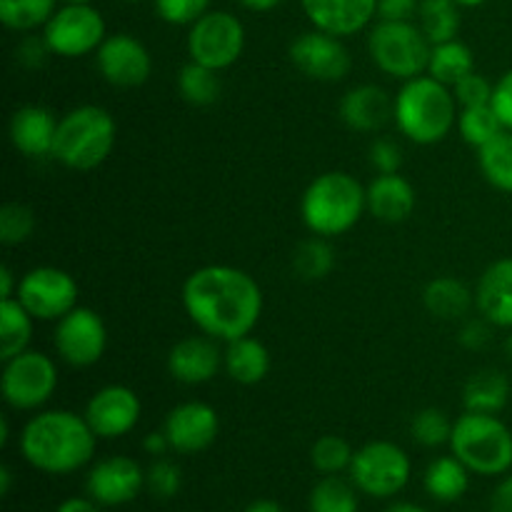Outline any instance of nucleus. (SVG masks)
I'll return each mask as SVG.
<instances>
[{
	"label": "nucleus",
	"instance_id": "f257e3e1",
	"mask_svg": "<svg viewBox=\"0 0 512 512\" xmlns=\"http://www.w3.org/2000/svg\"><path fill=\"white\" fill-rule=\"evenodd\" d=\"M180 300L190 323L220 343L253 335L265 305L258 280L235 265L193 270L180 288Z\"/></svg>",
	"mask_w": 512,
	"mask_h": 512
},
{
	"label": "nucleus",
	"instance_id": "f03ea898",
	"mask_svg": "<svg viewBox=\"0 0 512 512\" xmlns=\"http://www.w3.org/2000/svg\"><path fill=\"white\" fill-rule=\"evenodd\" d=\"M20 455L45 475H73L93 463L98 435L85 415L73 410H38L30 415L18 438Z\"/></svg>",
	"mask_w": 512,
	"mask_h": 512
},
{
	"label": "nucleus",
	"instance_id": "7ed1b4c3",
	"mask_svg": "<svg viewBox=\"0 0 512 512\" xmlns=\"http://www.w3.org/2000/svg\"><path fill=\"white\" fill-rule=\"evenodd\" d=\"M460 105L453 88L435 80L433 75H418L405 80L395 93V125L400 135L415 145H435L458 125Z\"/></svg>",
	"mask_w": 512,
	"mask_h": 512
},
{
	"label": "nucleus",
	"instance_id": "20e7f679",
	"mask_svg": "<svg viewBox=\"0 0 512 512\" xmlns=\"http://www.w3.org/2000/svg\"><path fill=\"white\" fill-rule=\"evenodd\" d=\"M368 213V193L355 175L328 170L315 175L300 198V218L313 235L338 238Z\"/></svg>",
	"mask_w": 512,
	"mask_h": 512
},
{
	"label": "nucleus",
	"instance_id": "39448f33",
	"mask_svg": "<svg viewBox=\"0 0 512 512\" xmlns=\"http://www.w3.org/2000/svg\"><path fill=\"white\" fill-rule=\"evenodd\" d=\"M115 140H118V125L108 110L90 103L78 105L60 115L53 160L68 170L88 173L110 158Z\"/></svg>",
	"mask_w": 512,
	"mask_h": 512
},
{
	"label": "nucleus",
	"instance_id": "423d86ee",
	"mask_svg": "<svg viewBox=\"0 0 512 512\" xmlns=\"http://www.w3.org/2000/svg\"><path fill=\"white\" fill-rule=\"evenodd\" d=\"M450 453L473 475L500 478L512 470V430L500 415L463 410L453 423Z\"/></svg>",
	"mask_w": 512,
	"mask_h": 512
},
{
	"label": "nucleus",
	"instance_id": "0eeeda50",
	"mask_svg": "<svg viewBox=\"0 0 512 512\" xmlns=\"http://www.w3.org/2000/svg\"><path fill=\"white\" fill-rule=\"evenodd\" d=\"M430 40L413 20H378L368 35V55L375 68L395 80L428 73Z\"/></svg>",
	"mask_w": 512,
	"mask_h": 512
},
{
	"label": "nucleus",
	"instance_id": "6e6552de",
	"mask_svg": "<svg viewBox=\"0 0 512 512\" xmlns=\"http://www.w3.org/2000/svg\"><path fill=\"white\" fill-rule=\"evenodd\" d=\"M58 390V365L43 350H23L15 358L3 360L0 395L10 410L38 413Z\"/></svg>",
	"mask_w": 512,
	"mask_h": 512
},
{
	"label": "nucleus",
	"instance_id": "1a4fd4ad",
	"mask_svg": "<svg viewBox=\"0 0 512 512\" xmlns=\"http://www.w3.org/2000/svg\"><path fill=\"white\" fill-rule=\"evenodd\" d=\"M348 478L353 480L360 495L390 500L408 488L413 478V463L393 440H370L355 450Z\"/></svg>",
	"mask_w": 512,
	"mask_h": 512
},
{
	"label": "nucleus",
	"instance_id": "9d476101",
	"mask_svg": "<svg viewBox=\"0 0 512 512\" xmlns=\"http://www.w3.org/2000/svg\"><path fill=\"white\" fill-rule=\"evenodd\" d=\"M245 50V25L228 10H208L188 28V55L193 63L218 73L233 68Z\"/></svg>",
	"mask_w": 512,
	"mask_h": 512
},
{
	"label": "nucleus",
	"instance_id": "9b49d317",
	"mask_svg": "<svg viewBox=\"0 0 512 512\" xmlns=\"http://www.w3.org/2000/svg\"><path fill=\"white\" fill-rule=\"evenodd\" d=\"M15 298L40 323H58L63 315L78 308V280L55 265H38L23 273Z\"/></svg>",
	"mask_w": 512,
	"mask_h": 512
},
{
	"label": "nucleus",
	"instance_id": "f8f14e48",
	"mask_svg": "<svg viewBox=\"0 0 512 512\" xmlns=\"http://www.w3.org/2000/svg\"><path fill=\"white\" fill-rule=\"evenodd\" d=\"M53 50L60 58H83V55H95L103 40L108 38L105 18L95 5H68L63 3L53 13V18L40 30Z\"/></svg>",
	"mask_w": 512,
	"mask_h": 512
},
{
	"label": "nucleus",
	"instance_id": "ddd939ff",
	"mask_svg": "<svg viewBox=\"0 0 512 512\" xmlns=\"http://www.w3.org/2000/svg\"><path fill=\"white\" fill-rule=\"evenodd\" d=\"M53 348L55 355L70 368H93L103 360L108 348L105 320L93 308L78 305L55 323Z\"/></svg>",
	"mask_w": 512,
	"mask_h": 512
},
{
	"label": "nucleus",
	"instance_id": "4468645a",
	"mask_svg": "<svg viewBox=\"0 0 512 512\" xmlns=\"http://www.w3.org/2000/svg\"><path fill=\"white\" fill-rule=\"evenodd\" d=\"M288 58L298 73L318 83H340L350 73V50L345 48L343 38L323 33L313 28L293 38L288 48Z\"/></svg>",
	"mask_w": 512,
	"mask_h": 512
},
{
	"label": "nucleus",
	"instance_id": "2eb2a0df",
	"mask_svg": "<svg viewBox=\"0 0 512 512\" xmlns=\"http://www.w3.org/2000/svg\"><path fill=\"white\" fill-rule=\"evenodd\" d=\"M95 68L113 88H140L153 75V55L135 35L113 33L95 53Z\"/></svg>",
	"mask_w": 512,
	"mask_h": 512
},
{
	"label": "nucleus",
	"instance_id": "dca6fc26",
	"mask_svg": "<svg viewBox=\"0 0 512 512\" xmlns=\"http://www.w3.org/2000/svg\"><path fill=\"white\" fill-rule=\"evenodd\" d=\"M145 490V468L130 455H108L90 465L85 475V495L103 508H120Z\"/></svg>",
	"mask_w": 512,
	"mask_h": 512
},
{
	"label": "nucleus",
	"instance_id": "f3484780",
	"mask_svg": "<svg viewBox=\"0 0 512 512\" xmlns=\"http://www.w3.org/2000/svg\"><path fill=\"white\" fill-rule=\"evenodd\" d=\"M143 403L128 385H105L85 403V420L98 440H118L133 433L140 423Z\"/></svg>",
	"mask_w": 512,
	"mask_h": 512
},
{
	"label": "nucleus",
	"instance_id": "a211bd4d",
	"mask_svg": "<svg viewBox=\"0 0 512 512\" xmlns=\"http://www.w3.org/2000/svg\"><path fill=\"white\" fill-rule=\"evenodd\" d=\"M163 430L173 453L198 455L218 440L220 415L203 400H185L165 415Z\"/></svg>",
	"mask_w": 512,
	"mask_h": 512
},
{
	"label": "nucleus",
	"instance_id": "6ab92c4d",
	"mask_svg": "<svg viewBox=\"0 0 512 512\" xmlns=\"http://www.w3.org/2000/svg\"><path fill=\"white\" fill-rule=\"evenodd\" d=\"M165 365L175 383L195 388L215 380V375L223 370V348L220 340L205 333L188 335L170 348Z\"/></svg>",
	"mask_w": 512,
	"mask_h": 512
},
{
	"label": "nucleus",
	"instance_id": "aec40b11",
	"mask_svg": "<svg viewBox=\"0 0 512 512\" xmlns=\"http://www.w3.org/2000/svg\"><path fill=\"white\" fill-rule=\"evenodd\" d=\"M60 118L45 105H20L8 123V138L20 155L30 160L53 158Z\"/></svg>",
	"mask_w": 512,
	"mask_h": 512
},
{
	"label": "nucleus",
	"instance_id": "412c9836",
	"mask_svg": "<svg viewBox=\"0 0 512 512\" xmlns=\"http://www.w3.org/2000/svg\"><path fill=\"white\" fill-rule=\"evenodd\" d=\"M338 115L343 125L353 133H380L395 115V98H390L388 90L380 85L363 83L345 90L340 98Z\"/></svg>",
	"mask_w": 512,
	"mask_h": 512
},
{
	"label": "nucleus",
	"instance_id": "4be33fe9",
	"mask_svg": "<svg viewBox=\"0 0 512 512\" xmlns=\"http://www.w3.org/2000/svg\"><path fill=\"white\" fill-rule=\"evenodd\" d=\"M310 25L323 33L350 38L378 18V0H300Z\"/></svg>",
	"mask_w": 512,
	"mask_h": 512
},
{
	"label": "nucleus",
	"instance_id": "5701e85b",
	"mask_svg": "<svg viewBox=\"0 0 512 512\" xmlns=\"http://www.w3.org/2000/svg\"><path fill=\"white\" fill-rule=\"evenodd\" d=\"M475 310L495 328H512V258H500L483 270L475 285Z\"/></svg>",
	"mask_w": 512,
	"mask_h": 512
},
{
	"label": "nucleus",
	"instance_id": "b1692460",
	"mask_svg": "<svg viewBox=\"0 0 512 512\" xmlns=\"http://www.w3.org/2000/svg\"><path fill=\"white\" fill-rule=\"evenodd\" d=\"M365 193H368V213L380 223H405L418 205L413 183L400 173L375 175L365 185Z\"/></svg>",
	"mask_w": 512,
	"mask_h": 512
},
{
	"label": "nucleus",
	"instance_id": "393cba45",
	"mask_svg": "<svg viewBox=\"0 0 512 512\" xmlns=\"http://www.w3.org/2000/svg\"><path fill=\"white\" fill-rule=\"evenodd\" d=\"M223 373L238 385H258L270 373V350L253 335L223 345Z\"/></svg>",
	"mask_w": 512,
	"mask_h": 512
},
{
	"label": "nucleus",
	"instance_id": "a878e982",
	"mask_svg": "<svg viewBox=\"0 0 512 512\" xmlns=\"http://www.w3.org/2000/svg\"><path fill=\"white\" fill-rule=\"evenodd\" d=\"M423 305L433 318L445 320V323H460L475 308V290L460 283L458 278L440 275L425 285Z\"/></svg>",
	"mask_w": 512,
	"mask_h": 512
},
{
	"label": "nucleus",
	"instance_id": "bb28decb",
	"mask_svg": "<svg viewBox=\"0 0 512 512\" xmlns=\"http://www.w3.org/2000/svg\"><path fill=\"white\" fill-rule=\"evenodd\" d=\"M510 378L498 368H483L470 375L463 385V410L500 415L510 403Z\"/></svg>",
	"mask_w": 512,
	"mask_h": 512
},
{
	"label": "nucleus",
	"instance_id": "cd10ccee",
	"mask_svg": "<svg viewBox=\"0 0 512 512\" xmlns=\"http://www.w3.org/2000/svg\"><path fill=\"white\" fill-rule=\"evenodd\" d=\"M470 475L473 473H470L453 453L440 455V458H435L433 463L425 468L423 488L435 503H458V500L465 498V493H468Z\"/></svg>",
	"mask_w": 512,
	"mask_h": 512
},
{
	"label": "nucleus",
	"instance_id": "c85d7f7f",
	"mask_svg": "<svg viewBox=\"0 0 512 512\" xmlns=\"http://www.w3.org/2000/svg\"><path fill=\"white\" fill-rule=\"evenodd\" d=\"M35 318L18 298L0 300V360H10L30 348Z\"/></svg>",
	"mask_w": 512,
	"mask_h": 512
},
{
	"label": "nucleus",
	"instance_id": "c756f323",
	"mask_svg": "<svg viewBox=\"0 0 512 512\" xmlns=\"http://www.w3.org/2000/svg\"><path fill=\"white\" fill-rule=\"evenodd\" d=\"M470 73H475V55L463 40L455 38L448 40V43L433 45V50H430L428 75H433L435 80L453 88L455 83H460Z\"/></svg>",
	"mask_w": 512,
	"mask_h": 512
},
{
	"label": "nucleus",
	"instance_id": "7c9ffc66",
	"mask_svg": "<svg viewBox=\"0 0 512 512\" xmlns=\"http://www.w3.org/2000/svg\"><path fill=\"white\" fill-rule=\"evenodd\" d=\"M178 93L185 103L195 105V108H208V105H215L220 100L223 80H220L218 70L188 60L178 70Z\"/></svg>",
	"mask_w": 512,
	"mask_h": 512
},
{
	"label": "nucleus",
	"instance_id": "2f4dec72",
	"mask_svg": "<svg viewBox=\"0 0 512 512\" xmlns=\"http://www.w3.org/2000/svg\"><path fill=\"white\" fill-rule=\"evenodd\" d=\"M360 490L353 480L343 475H323L313 485L308 498L310 512H358L360 510Z\"/></svg>",
	"mask_w": 512,
	"mask_h": 512
},
{
	"label": "nucleus",
	"instance_id": "473e14b6",
	"mask_svg": "<svg viewBox=\"0 0 512 512\" xmlns=\"http://www.w3.org/2000/svg\"><path fill=\"white\" fill-rule=\"evenodd\" d=\"M335 270V248L330 245V238L323 235H310L300 240L298 248L293 250V273L300 280L318 283L325 280Z\"/></svg>",
	"mask_w": 512,
	"mask_h": 512
},
{
	"label": "nucleus",
	"instance_id": "72a5a7b5",
	"mask_svg": "<svg viewBox=\"0 0 512 512\" xmlns=\"http://www.w3.org/2000/svg\"><path fill=\"white\" fill-rule=\"evenodd\" d=\"M418 25L430 45L455 40L460 33V5L455 0H420Z\"/></svg>",
	"mask_w": 512,
	"mask_h": 512
},
{
	"label": "nucleus",
	"instance_id": "f704fd0d",
	"mask_svg": "<svg viewBox=\"0 0 512 512\" xmlns=\"http://www.w3.org/2000/svg\"><path fill=\"white\" fill-rule=\"evenodd\" d=\"M478 165L483 178L500 193H512V133L503 130L498 138L478 148Z\"/></svg>",
	"mask_w": 512,
	"mask_h": 512
},
{
	"label": "nucleus",
	"instance_id": "c9c22d12",
	"mask_svg": "<svg viewBox=\"0 0 512 512\" xmlns=\"http://www.w3.org/2000/svg\"><path fill=\"white\" fill-rule=\"evenodd\" d=\"M60 0H0V23L15 33H35L60 8Z\"/></svg>",
	"mask_w": 512,
	"mask_h": 512
},
{
	"label": "nucleus",
	"instance_id": "e433bc0d",
	"mask_svg": "<svg viewBox=\"0 0 512 512\" xmlns=\"http://www.w3.org/2000/svg\"><path fill=\"white\" fill-rule=\"evenodd\" d=\"M460 135L473 148H483L490 140L498 138L503 133V123H500L498 113H495L493 103L475 105V108H460L458 115Z\"/></svg>",
	"mask_w": 512,
	"mask_h": 512
},
{
	"label": "nucleus",
	"instance_id": "4c0bfd02",
	"mask_svg": "<svg viewBox=\"0 0 512 512\" xmlns=\"http://www.w3.org/2000/svg\"><path fill=\"white\" fill-rule=\"evenodd\" d=\"M355 450L340 435H320L310 448V463L320 475H343L350 470Z\"/></svg>",
	"mask_w": 512,
	"mask_h": 512
},
{
	"label": "nucleus",
	"instance_id": "58836bf2",
	"mask_svg": "<svg viewBox=\"0 0 512 512\" xmlns=\"http://www.w3.org/2000/svg\"><path fill=\"white\" fill-rule=\"evenodd\" d=\"M453 423L455 420H450L440 408H423L410 420V438L428 450L443 448L450 445Z\"/></svg>",
	"mask_w": 512,
	"mask_h": 512
},
{
	"label": "nucleus",
	"instance_id": "ea45409f",
	"mask_svg": "<svg viewBox=\"0 0 512 512\" xmlns=\"http://www.w3.org/2000/svg\"><path fill=\"white\" fill-rule=\"evenodd\" d=\"M35 220L33 208L25 203H5L0 208V243L13 248V245H23L33 238L35 233Z\"/></svg>",
	"mask_w": 512,
	"mask_h": 512
},
{
	"label": "nucleus",
	"instance_id": "a19ab883",
	"mask_svg": "<svg viewBox=\"0 0 512 512\" xmlns=\"http://www.w3.org/2000/svg\"><path fill=\"white\" fill-rule=\"evenodd\" d=\"M183 488V470L170 458H153L145 468V490L155 500H173Z\"/></svg>",
	"mask_w": 512,
	"mask_h": 512
},
{
	"label": "nucleus",
	"instance_id": "79ce46f5",
	"mask_svg": "<svg viewBox=\"0 0 512 512\" xmlns=\"http://www.w3.org/2000/svg\"><path fill=\"white\" fill-rule=\"evenodd\" d=\"M155 13L168 25H193L210 10V0H153Z\"/></svg>",
	"mask_w": 512,
	"mask_h": 512
},
{
	"label": "nucleus",
	"instance_id": "37998d69",
	"mask_svg": "<svg viewBox=\"0 0 512 512\" xmlns=\"http://www.w3.org/2000/svg\"><path fill=\"white\" fill-rule=\"evenodd\" d=\"M493 88L495 83H490L483 73L475 70V73L465 75L460 83L453 85V95L460 108H475V105L493 103Z\"/></svg>",
	"mask_w": 512,
	"mask_h": 512
},
{
	"label": "nucleus",
	"instance_id": "c03bdc74",
	"mask_svg": "<svg viewBox=\"0 0 512 512\" xmlns=\"http://www.w3.org/2000/svg\"><path fill=\"white\" fill-rule=\"evenodd\" d=\"M368 160L370 168L375 170V175L400 173V168H403V150H400V145L395 143V140L375 138L373 143H370Z\"/></svg>",
	"mask_w": 512,
	"mask_h": 512
},
{
	"label": "nucleus",
	"instance_id": "a18cd8bd",
	"mask_svg": "<svg viewBox=\"0 0 512 512\" xmlns=\"http://www.w3.org/2000/svg\"><path fill=\"white\" fill-rule=\"evenodd\" d=\"M53 50L45 43L43 33H25L15 45V63L25 70H40L50 60Z\"/></svg>",
	"mask_w": 512,
	"mask_h": 512
},
{
	"label": "nucleus",
	"instance_id": "49530a36",
	"mask_svg": "<svg viewBox=\"0 0 512 512\" xmlns=\"http://www.w3.org/2000/svg\"><path fill=\"white\" fill-rule=\"evenodd\" d=\"M493 330L495 325L490 323V320H485L480 313L478 318L460 320L458 345L460 348L470 350V353H478V350H485L490 343H493Z\"/></svg>",
	"mask_w": 512,
	"mask_h": 512
},
{
	"label": "nucleus",
	"instance_id": "de8ad7c7",
	"mask_svg": "<svg viewBox=\"0 0 512 512\" xmlns=\"http://www.w3.org/2000/svg\"><path fill=\"white\" fill-rule=\"evenodd\" d=\"M493 108L498 113L500 123L512 133V68L505 70L493 88Z\"/></svg>",
	"mask_w": 512,
	"mask_h": 512
},
{
	"label": "nucleus",
	"instance_id": "09e8293b",
	"mask_svg": "<svg viewBox=\"0 0 512 512\" xmlns=\"http://www.w3.org/2000/svg\"><path fill=\"white\" fill-rule=\"evenodd\" d=\"M420 0H378V20L418 18Z\"/></svg>",
	"mask_w": 512,
	"mask_h": 512
},
{
	"label": "nucleus",
	"instance_id": "8fccbe9b",
	"mask_svg": "<svg viewBox=\"0 0 512 512\" xmlns=\"http://www.w3.org/2000/svg\"><path fill=\"white\" fill-rule=\"evenodd\" d=\"M490 512H512V473L505 475L493 490L490 498Z\"/></svg>",
	"mask_w": 512,
	"mask_h": 512
},
{
	"label": "nucleus",
	"instance_id": "3c124183",
	"mask_svg": "<svg viewBox=\"0 0 512 512\" xmlns=\"http://www.w3.org/2000/svg\"><path fill=\"white\" fill-rule=\"evenodd\" d=\"M143 450L150 455V458H163L165 453L170 450V443H168V435H165V430H153V433H148L143 438Z\"/></svg>",
	"mask_w": 512,
	"mask_h": 512
},
{
	"label": "nucleus",
	"instance_id": "603ef678",
	"mask_svg": "<svg viewBox=\"0 0 512 512\" xmlns=\"http://www.w3.org/2000/svg\"><path fill=\"white\" fill-rule=\"evenodd\" d=\"M55 512H103V505L95 503L90 495H85V498H80V495H75V498H68L63 500V503L55 508Z\"/></svg>",
	"mask_w": 512,
	"mask_h": 512
},
{
	"label": "nucleus",
	"instance_id": "864d4df0",
	"mask_svg": "<svg viewBox=\"0 0 512 512\" xmlns=\"http://www.w3.org/2000/svg\"><path fill=\"white\" fill-rule=\"evenodd\" d=\"M18 283L20 278L15 280L13 270H10L8 265H3V268H0V300L15 298V293H18Z\"/></svg>",
	"mask_w": 512,
	"mask_h": 512
},
{
	"label": "nucleus",
	"instance_id": "5fc2aeb1",
	"mask_svg": "<svg viewBox=\"0 0 512 512\" xmlns=\"http://www.w3.org/2000/svg\"><path fill=\"white\" fill-rule=\"evenodd\" d=\"M245 10H253V13H270V10L278 8L283 0H238Z\"/></svg>",
	"mask_w": 512,
	"mask_h": 512
},
{
	"label": "nucleus",
	"instance_id": "6e6d98bb",
	"mask_svg": "<svg viewBox=\"0 0 512 512\" xmlns=\"http://www.w3.org/2000/svg\"><path fill=\"white\" fill-rule=\"evenodd\" d=\"M243 512H288L275 500H253L250 505H245Z\"/></svg>",
	"mask_w": 512,
	"mask_h": 512
},
{
	"label": "nucleus",
	"instance_id": "4d7b16f0",
	"mask_svg": "<svg viewBox=\"0 0 512 512\" xmlns=\"http://www.w3.org/2000/svg\"><path fill=\"white\" fill-rule=\"evenodd\" d=\"M385 512H430V510H425L423 505H415V503H408V500H400V503L388 505Z\"/></svg>",
	"mask_w": 512,
	"mask_h": 512
},
{
	"label": "nucleus",
	"instance_id": "13d9d810",
	"mask_svg": "<svg viewBox=\"0 0 512 512\" xmlns=\"http://www.w3.org/2000/svg\"><path fill=\"white\" fill-rule=\"evenodd\" d=\"M10 485H13V473H10L8 465H3V468H0V495H3V498L10 493Z\"/></svg>",
	"mask_w": 512,
	"mask_h": 512
},
{
	"label": "nucleus",
	"instance_id": "bf43d9fd",
	"mask_svg": "<svg viewBox=\"0 0 512 512\" xmlns=\"http://www.w3.org/2000/svg\"><path fill=\"white\" fill-rule=\"evenodd\" d=\"M8 438H10V425H8V418H0V445H8Z\"/></svg>",
	"mask_w": 512,
	"mask_h": 512
},
{
	"label": "nucleus",
	"instance_id": "052dcab7",
	"mask_svg": "<svg viewBox=\"0 0 512 512\" xmlns=\"http://www.w3.org/2000/svg\"><path fill=\"white\" fill-rule=\"evenodd\" d=\"M455 3H458L460 8H478V5L488 3V0H455Z\"/></svg>",
	"mask_w": 512,
	"mask_h": 512
},
{
	"label": "nucleus",
	"instance_id": "680f3d73",
	"mask_svg": "<svg viewBox=\"0 0 512 512\" xmlns=\"http://www.w3.org/2000/svg\"><path fill=\"white\" fill-rule=\"evenodd\" d=\"M505 355H508V360L512 363V328L508 330V335H505Z\"/></svg>",
	"mask_w": 512,
	"mask_h": 512
},
{
	"label": "nucleus",
	"instance_id": "e2e57ef3",
	"mask_svg": "<svg viewBox=\"0 0 512 512\" xmlns=\"http://www.w3.org/2000/svg\"><path fill=\"white\" fill-rule=\"evenodd\" d=\"M60 3H68V5H93L95 0H60Z\"/></svg>",
	"mask_w": 512,
	"mask_h": 512
},
{
	"label": "nucleus",
	"instance_id": "0e129e2a",
	"mask_svg": "<svg viewBox=\"0 0 512 512\" xmlns=\"http://www.w3.org/2000/svg\"><path fill=\"white\" fill-rule=\"evenodd\" d=\"M123 3H140V0H123Z\"/></svg>",
	"mask_w": 512,
	"mask_h": 512
}]
</instances>
